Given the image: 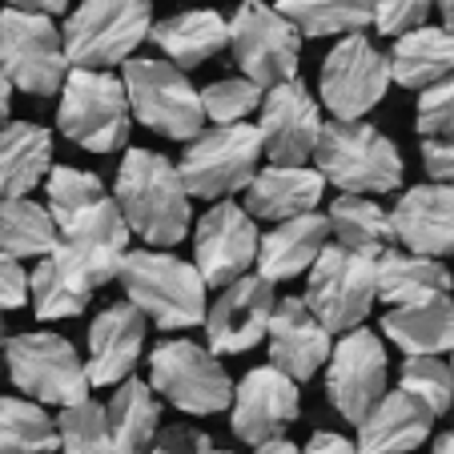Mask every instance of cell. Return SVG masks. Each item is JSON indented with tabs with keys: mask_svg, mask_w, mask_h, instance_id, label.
Returning <instances> with one entry per match:
<instances>
[{
	"mask_svg": "<svg viewBox=\"0 0 454 454\" xmlns=\"http://www.w3.org/2000/svg\"><path fill=\"white\" fill-rule=\"evenodd\" d=\"M430 454H454V430L438 434V442H434V450H430Z\"/></svg>",
	"mask_w": 454,
	"mask_h": 454,
	"instance_id": "obj_50",
	"label": "cell"
},
{
	"mask_svg": "<svg viewBox=\"0 0 454 454\" xmlns=\"http://www.w3.org/2000/svg\"><path fill=\"white\" fill-rule=\"evenodd\" d=\"M57 450L60 454H113L105 406H97L93 398L73 403V406H60V414H57Z\"/></svg>",
	"mask_w": 454,
	"mask_h": 454,
	"instance_id": "obj_39",
	"label": "cell"
},
{
	"mask_svg": "<svg viewBox=\"0 0 454 454\" xmlns=\"http://www.w3.org/2000/svg\"><path fill=\"white\" fill-rule=\"evenodd\" d=\"M326 222H330L334 246H346L354 254L378 257L382 249H390L398 241L390 214L378 201H370L366 193H342V198H334L326 209Z\"/></svg>",
	"mask_w": 454,
	"mask_h": 454,
	"instance_id": "obj_32",
	"label": "cell"
},
{
	"mask_svg": "<svg viewBox=\"0 0 454 454\" xmlns=\"http://www.w3.org/2000/svg\"><path fill=\"white\" fill-rule=\"evenodd\" d=\"M105 198H109L105 181L89 169H77V165H52L49 177H44V206H49L57 230L77 222L85 209H93Z\"/></svg>",
	"mask_w": 454,
	"mask_h": 454,
	"instance_id": "obj_36",
	"label": "cell"
},
{
	"mask_svg": "<svg viewBox=\"0 0 454 454\" xmlns=\"http://www.w3.org/2000/svg\"><path fill=\"white\" fill-rule=\"evenodd\" d=\"M113 201L125 217L129 233H137L149 249H173L193 225L189 189L177 165L153 149H129L121 157Z\"/></svg>",
	"mask_w": 454,
	"mask_h": 454,
	"instance_id": "obj_1",
	"label": "cell"
},
{
	"mask_svg": "<svg viewBox=\"0 0 454 454\" xmlns=\"http://www.w3.org/2000/svg\"><path fill=\"white\" fill-rule=\"evenodd\" d=\"M298 454H362V450H358V442H350V438L338 434V430H314L309 442L301 446Z\"/></svg>",
	"mask_w": 454,
	"mask_h": 454,
	"instance_id": "obj_46",
	"label": "cell"
},
{
	"mask_svg": "<svg viewBox=\"0 0 454 454\" xmlns=\"http://www.w3.org/2000/svg\"><path fill=\"white\" fill-rule=\"evenodd\" d=\"M257 105H262V85H254L249 77H222L201 89L206 121H217V125H238Z\"/></svg>",
	"mask_w": 454,
	"mask_h": 454,
	"instance_id": "obj_40",
	"label": "cell"
},
{
	"mask_svg": "<svg viewBox=\"0 0 454 454\" xmlns=\"http://www.w3.org/2000/svg\"><path fill=\"white\" fill-rule=\"evenodd\" d=\"M149 386L153 395L185 414H222L233 403V382L222 366V354L189 338H165L149 350Z\"/></svg>",
	"mask_w": 454,
	"mask_h": 454,
	"instance_id": "obj_8",
	"label": "cell"
},
{
	"mask_svg": "<svg viewBox=\"0 0 454 454\" xmlns=\"http://www.w3.org/2000/svg\"><path fill=\"white\" fill-rule=\"evenodd\" d=\"M386 374H390V362H386L382 334L362 330V326L346 330V334L330 346V358H326L330 406H334L346 422L358 427L370 406L386 395Z\"/></svg>",
	"mask_w": 454,
	"mask_h": 454,
	"instance_id": "obj_15",
	"label": "cell"
},
{
	"mask_svg": "<svg viewBox=\"0 0 454 454\" xmlns=\"http://www.w3.org/2000/svg\"><path fill=\"white\" fill-rule=\"evenodd\" d=\"M105 422H109L113 454H137L161 427V398L153 395V386L129 374L117 382L109 406H105Z\"/></svg>",
	"mask_w": 454,
	"mask_h": 454,
	"instance_id": "obj_31",
	"label": "cell"
},
{
	"mask_svg": "<svg viewBox=\"0 0 454 454\" xmlns=\"http://www.w3.org/2000/svg\"><path fill=\"white\" fill-rule=\"evenodd\" d=\"M330 246V222L326 214H298L290 222H274V230L262 233L257 246V274L266 282H294V278L309 274L317 254Z\"/></svg>",
	"mask_w": 454,
	"mask_h": 454,
	"instance_id": "obj_24",
	"label": "cell"
},
{
	"mask_svg": "<svg viewBox=\"0 0 454 454\" xmlns=\"http://www.w3.org/2000/svg\"><path fill=\"white\" fill-rule=\"evenodd\" d=\"M4 342H9V334H4V330H0V358H4Z\"/></svg>",
	"mask_w": 454,
	"mask_h": 454,
	"instance_id": "obj_52",
	"label": "cell"
},
{
	"mask_svg": "<svg viewBox=\"0 0 454 454\" xmlns=\"http://www.w3.org/2000/svg\"><path fill=\"white\" fill-rule=\"evenodd\" d=\"M309 161L326 185H338L342 193H366V198L395 193L406 173L398 145L366 121H322Z\"/></svg>",
	"mask_w": 454,
	"mask_h": 454,
	"instance_id": "obj_3",
	"label": "cell"
},
{
	"mask_svg": "<svg viewBox=\"0 0 454 454\" xmlns=\"http://www.w3.org/2000/svg\"><path fill=\"white\" fill-rule=\"evenodd\" d=\"M434 430V414L406 390H386L358 422L362 454H411Z\"/></svg>",
	"mask_w": 454,
	"mask_h": 454,
	"instance_id": "obj_23",
	"label": "cell"
},
{
	"mask_svg": "<svg viewBox=\"0 0 454 454\" xmlns=\"http://www.w3.org/2000/svg\"><path fill=\"white\" fill-rule=\"evenodd\" d=\"M28 306V270L0 249V314Z\"/></svg>",
	"mask_w": 454,
	"mask_h": 454,
	"instance_id": "obj_44",
	"label": "cell"
},
{
	"mask_svg": "<svg viewBox=\"0 0 454 454\" xmlns=\"http://www.w3.org/2000/svg\"><path fill=\"white\" fill-rule=\"evenodd\" d=\"M450 290H454V274L442 266V257H427L395 246L374 257V294L386 301V309L442 298Z\"/></svg>",
	"mask_w": 454,
	"mask_h": 454,
	"instance_id": "obj_26",
	"label": "cell"
},
{
	"mask_svg": "<svg viewBox=\"0 0 454 454\" xmlns=\"http://www.w3.org/2000/svg\"><path fill=\"white\" fill-rule=\"evenodd\" d=\"M254 454H298V446L286 442V438H274V442H262L254 446Z\"/></svg>",
	"mask_w": 454,
	"mask_h": 454,
	"instance_id": "obj_49",
	"label": "cell"
},
{
	"mask_svg": "<svg viewBox=\"0 0 454 454\" xmlns=\"http://www.w3.org/2000/svg\"><path fill=\"white\" fill-rule=\"evenodd\" d=\"M398 390L414 395L422 406H430L434 419H442L454 406V366L430 354H406L403 370H398Z\"/></svg>",
	"mask_w": 454,
	"mask_h": 454,
	"instance_id": "obj_38",
	"label": "cell"
},
{
	"mask_svg": "<svg viewBox=\"0 0 454 454\" xmlns=\"http://www.w3.org/2000/svg\"><path fill=\"white\" fill-rule=\"evenodd\" d=\"M257 109H262V121H257L262 153L270 157V165H306L314 157L317 133H322V105L298 77L266 89Z\"/></svg>",
	"mask_w": 454,
	"mask_h": 454,
	"instance_id": "obj_16",
	"label": "cell"
},
{
	"mask_svg": "<svg viewBox=\"0 0 454 454\" xmlns=\"http://www.w3.org/2000/svg\"><path fill=\"white\" fill-rule=\"evenodd\" d=\"M450 366H454V362H450Z\"/></svg>",
	"mask_w": 454,
	"mask_h": 454,
	"instance_id": "obj_55",
	"label": "cell"
},
{
	"mask_svg": "<svg viewBox=\"0 0 454 454\" xmlns=\"http://www.w3.org/2000/svg\"><path fill=\"white\" fill-rule=\"evenodd\" d=\"M278 306L274 282L262 274H241L230 286L217 290V298L206 306V334L214 354H246L266 338L270 314Z\"/></svg>",
	"mask_w": 454,
	"mask_h": 454,
	"instance_id": "obj_19",
	"label": "cell"
},
{
	"mask_svg": "<svg viewBox=\"0 0 454 454\" xmlns=\"http://www.w3.org/2000/svg\"><path fill=\"white\" fill-rule=\"evenodd\" d=\"M257 169H262V133L246 121L201 129L177 161L189 198L201 201H222L230 193H241Z\"/></svg>",
	"mask_w": 454,
	"mask_h": 454,
	"instance_id": "obj_9",
	"label": "cell"
},
{
	"mask_svg": "<svg viewBox=\"0 0 454 454\" xmlns=\"http://www.w3.org/2000/svg\"><path fill=\"white\" fill-rule=\"evenodd\" d=\"M129 238H133V233H129L117 201L105 198V201H97L93 209H85L77 222L60 225V238L49 257L57 262L65 282L93 298L101 286H109L113 278H117L121 262H125V254H129Z\"/></svg>",
	"mask_w": 454,
	"mask_h": 454,
	"instance_id": "obj_10",
	"label": "cell"
},
{
	"mask_svg": "<svg viewBox=\"0 0 454 454\" xmlns=\"http://www.w3.org/2000/svg\"><path fill=\"white\" fill-rule=\"evenodd\" d=\"M89 294L65 282L52 257H36V270L28 274V306L41 322H60V317H77L89 309Z\"/></svg>",
	"mask_w": 454,
	"mask_h": 454,
	"instance_id": "obj_37",
	"label": "cell"
},
{
	"mask_svg": "<svg viewBox=\"0 0 454 454\" xmlns=\"http://www.w3.org/2000/svg\"><path fill=\"white\" fill-rule=\"evenodd\" d=\"M153 28V0H81L65 20V57L73 69L125 65Z\"/></svg>",
	"mask_w": 454,
	"mask_h": 454,
	"instance_id": "obj_4",
	"label": "cell"
},
{
	"mask_svg": "<svg viewBox=\"0 0 454 454\" xmlns=\"http://www.w3.org/2000/svg\"><path fill=\"white\" fill-rule=\"evenodd\" d=\"M390 222L406 249L427 257H454V185L430 181L406 189L390 209Z\"/></svg>",
	"mask_w": 454,
	"mask_h": 454,
	"instance_id": "obj_22",
	"label": "cell"
},
{
	"mask_svg": "<svg viewBox=\"0 0 454 454\" xmlns=\"http://www.w3.org/2000/svg\"><path fill=\"white\" fill-rule=\"evenodd\" d=\"M438 12H442V28L454 33V0H438Z\"/></svg>",
	"mask_w": 454,
	"mask_h": 454,
	"instance_id": "obj_51",
	"label": "cell"
},
{
	"mask_svg": "<svg viewBox=\"0 0 454 454\" xmlns=\"http://www.w3.org/2000/svg\"><path fill=\"white\" fill-rule=\"evenodd\" d=\"M0 69L12 89L28 97H52L65 85L69 57L65 36L44 12L0 9Z\"/></svg>",
	"mask_w": 454,
	"mask_h": 454,
	"instance_id": "obj_11",
	"label": "cell"
},
{
	"mask_svg": "<svg viewBox=\"0 0 454 454\" xmlns=\"http://www.w3.org/2000/svg\"><path fill=\"white\" fill-rule=\"evenodd\" d=\"M57 419L33 398H0V454H52Z\"/></svg>",
	"mask_w": 454,
	"mask_h": 454,
	"instance_id": "obj_35",
	"label": "cell"
},
{
	"mask_svg": "<svg viewBox=\"0 0 454 454\" xmlns=\"http://www.w3.org/2000/svg\"><path fill=\"white\" fill-rule=\"evenodd\" d=\"M326 193V181L306 165H266L246 185V214L262 222H290L298 214H314Z\"/></svg>",
	"mask_w": 454,
	"mask_h": 454,
	"instance_id": "obj_25",
	"label": "cell"
},
{
	"mask_svg": "<svg viewBox=\"0 0 454 454\" xmlns=\"http://www.w3.org/2000/svg\"><path fill=\"white\" fill-rule=\"evenodd\" d=\"M419 137H450L454 133V73L419 93Z\"/></svg>",
	"mask_w": 454,
	"mask_h": 454,
	"instance_id": "obj_41",
	"label": "cell"
},
{
	"mask_svg": "<svg viewBox=\"0 0 454 454\" xmlns=\"http://www.w3.org/2000/svg\"><path fill=\"white\" fill-rule=\"evenodd\" d=\"M257 246H262V233L257 222L246 214V206H233V201H214L209 214H201L198 230H193V266L201 270L206 286L222 290L233 278L249 274L257 262Z\"/></svg>",
	"mask_w": 454,
	"mask_h": 454,
	"instance_id": "obj_18",
	"label": "cell"
},
{
	"mask_svg": "<svg viewBox=\"0 0 454 454\" xmlns=\"http://www.w3.org/2000/svg\"><path fill=\"white\" fill-rule=\"evenodd\" d=\"M60 230L52 222L49 206L33 198H0V249L17 262L49 257Z\"/></svg>",
	"mask_w": 454,
	"mask_h": 454,
	"instance_id": "obj_33",
	"label": "cell"
},
{
	"mask_svg": "<svg viewBox=\"0 0 454 454\" xmlns=\"http://www.w3.org/2000/svg\"><path fill=\"white\" fill-rule=\"evenodd\" d=\"M121 85L129 97V113L145 129L169 141H193L206 129L201 93L189 85L185 69L157 57H129L121 69Z\"/></svg>",
	"mask_w": 454,
	"mask_h": 454,
	"instance_id": "obj_5",
	"label": "cell"
},
{
	"mask_svg": "<svg viewBox=\"0 0 454 454\" xmlns=\"http://www.w3.org/2000/svg\"><path fill=\"white\" fill-rule=\"evenodd\" d=\"M9 109H12V81L4 77V69H0V125L9 121Z\"/></svg>",
	"mask_w": 454,
	"mask_h": 454,
	"instance_id": "obj_48",
	"label": "cell"
},
{
	"mask_svg": "<svg viewBox=\"0 0 454 454\" xmlns=\"http://www.w3.org/2000/svg\"><path fill=\"white\" fill-rule=\"evenodd\" d=\"M209 450H214V442H209L206 430L189 427V422H165L137 454H209Z\"/></svg>",
	"mask_w": 454,
	"mask_h": 454,
	"instance_id": "obj_43",
	"label": "cell"
},
{
	"mask_svg": "<svg viewBox=\"0 0 454 454\" xmlns=\"http://www.w3.org/2000/svg\"><path fill=\"white\" fill-rule=\"evenodd\" d=\"M149 322L133 301H113L89 322V358L85 374L93 386H117L133 374L145 350Z\"/></svg>",
	"mask_w": 454,
	"mask_h": 454,
	"instance_id": "obj_20",
	"label": "cell"
},
{
	"mask_svg": "<svg viewBox=\"0 0 454 454\" xmlns=\"http://www.w3.org/2000/svg\"><path fill=\"white\" fill-rule=\"evenodd\" d=\"M52 169V133L33 121L0 125V198H28Z\"/></svg>",
	"mask_w": 454,
	"mask_h": 454,
	"instance_id": "obj_29",
	"label": "cell"
},
{
	"mask_svg": "<svg viewBox=\"0 0 454 454\" xmlns=\"http://www.w3.org/2000/svg\"><path fill=\"white\" fill-rule=\"evenodd\" d=\"M390 89V60L362 33H346L322 60L317 93L334 121H362Z\"/></svg>",
	"mask_w": 454,
	"mask_h": 454,
	"instance_id": "obj_14",
	"label": "cell"
},
{
	"mask_svg": "<svg viewBox=\"0 0 454 454\" xmlns=\"http://www.w3.org/2000/svg\"><path fill=\"white\" fill-rule=\"evenodd\" d=\"M230 422L233 434L249 446L274 442L286 438V430L298 422L301 403H298V382L278 366H254L238 386H233V403H230Z\"/></svg>",
	"mask_w": 454,
	"mask_h": 454,
	"instance_id": "obj_17",
	"label": "cell"
},
{
	"mask_svg": "<svg viewBox=\"0 0 454 454\" xmlns=\"http://www.w3.org/2000/svg\"><path fill=\"white\" fill-rule=\"evenodd\" d=\"M129 97L109 69H69L60 85L57 129L89 153H113L129 141Z\"/></svg>",
	"mask_w": 454,
	"mask_h": 454,
	"instance_id": "obj_7",
	"label": "cell"
},
{
	"mask_svg": "<svg viewBox=\"0 0 454 454\" xmlns=\"http://www.w3.org/2000/svg\"><path fill=\"white\" fill-rule=\"evenodd\" d=\"M9 9H25V12H44V17H57V12L69 9V0H4Z\"/></svg>",
	"mask_w": 454,
	"mask_h": 454,
	"instance_id": "obj_47",
	"label": "cell"
},
{
	"mask_svg": "<svg viewBox=\"0 0 454 454\" xmlns=\"http://www.w3.org/2000/svg\"><path fill=\"white\" fill-rule=\"evenodd\" d=\"M422 165H427L430 181L454 185V133L450 137H427L422 141Z\"/></svg>",
	"mask_w": 454,
	"mask_h": 454,
	"instance_id": "obj_45",
	"label": "cell"
},
{
	"mask_svg": "<svg viewBox=\"0 0 454 454\" xmlns=\"http://www.w3.org/2000/svg\"><path fill=\"white\" fill-rule=\"evenodd\" d=\"M390 81L403 89H430L442 77L454 73V33L450 28H434V25H419L411 33L395 36L390 49Z\"/></svg>",
	"mask_w": 454,
	"mask_h": 454,
	"instance_id": "obj_30",
	"label": "cell"
},
{
	"mask_svg": "<svg viewBox=\"0 0 454 454\" xmlns=\"http://www.w3.org/2000/svg\"><path fill=\"white\" fill-rule=\"evenodd\" d=\"M117 282L125 290V301H133L153 326L189 330L206 322L209 286L193 262H181L165 249H129Z\"/></svg>",
	"mask_w": 454,
	"mask_h": 454,
	"instance_id": "obj_2",
	"label": "cell"
},
{
	"mask_svg": "<svg viewBox=\"0 0 454 454\" xmlns=\"http://www.w3.org/2000/svg\"><path fill=\"white\" fill-rule=\"evenodd\" d=\"M438 0H374V28L382 36H403L411 28L427 25Z\"/></svg>",
	"mask_w": 454,
	"mask_h": 454,
	"instance_id": "obj_42",
	"label": "cell"
},
{
	"mask_svg": "<svg viewBox=\"0 0 454 454\" xmlns=\"http://www.w3.org/2000/svg\"><path fill=\"white\" fill-rule=\"evenodd\" d=\"M209 454H233V450H209Z\"/></svg>",
	"mask_w": 454,
	"mask_h": 454,
	"instance_id": "obj_54",
	"label": "cell"
},
{
	"mask_svg": "<svg viewBox=\"0 0 454 454\" xmlns=\"http://www.w3.org/2000/svg\"><path fill=\"white\" fill-rule=\"evenodd\" d=\"M301 36H346L374 25V0H278Z\"/></svg>",
	"mask_w": 454,
	"mask_h": 454,
	"instance_id": "obj_34",
	"label": "cell"
},
{
	"mask_svg": "<svg viewBox=\"0 0 454 454\" xmlns=\"http://www.w3.org/2000/svg\"><path fill=\"white\" fill-rule=\"evenodd\" d=\"M378 330L403 354H430V358L454 354V298L442 294L414 306H390Z\"/></svg>",
	"mask_w": 454,
	"mask_h": 454,
	"instance_id": "obj_28",
	"label": "cell"
},
{
	"mask_svg": "<svg viewBox=\"0 0 454 454\" xmlns=\"http://www.w3.org/2000/svg\"><path fill=\"white\" fill-rule=\"evenodd\" d=\"M4 370H9V382L17 386L20 395L41 406L85 403L89 390H93L77 346L69 338L52 334V330L9 334V342H4Z\"/></svg>",
	"mask_w": 454,
	"mask_h": 454,
	"instance_id": "obj_6",
	"label": "cell"
},
{
	"mask_svg": "<svg viewBox=\"0 0 454 454\" xmlns=\"http://www.w3.org/2000/svg\"><path fill=\"white\" fill-rule=\"evenodd\" d=\"M314 317L330 334H346V330L362 326L370 306L378 301L374 294V257L354 254L346 246H326L317 254V262L306 274V294H301Z\"/></svg>",
	"mask_w": 454,
	"mask_h": 454,
	"instance_id": "obj_12",
	"label": "cell"
},
{
	"mask_svg": "<svg viewBox=\"0 0 454 454\" xmlns=\"http://www.w3.org/2000/svg\"><path fill=\"white\" fill-rule=\"evenodd\" d=\"M230 49L241 77L254 85L274 89L298 77L301 65V33L270 4H241L230 20Z\"/></svg>",
	"mask_w": 454,
	"mask_h": 454,
	"instance_id": "obj_13",
	"label": "cell"
},
{
	"mask_svg": "<svg viewBox=\"0 0 454 454\" xmlns=\"http://www.w3.org/2000/svg\"><path fill=\"white\" fill-rule=\"evenodd\" d=\"M241 4H270V0H241Z\"/></svg>",
	"mask_w": 454,
	"mask_h": 454,
	"instance_id": "obj_53",
	"label": "cell"
},
{
	"mask_svg": "<svg viewBox=\"0 0 454 454\" xmlns=\"http://www.w3.org/2000/svg\"><path fill=\"white\" fill-rule=\"evenodd\" d=\"M149 41L165 52L177 69H198L214 60L222 49H230V20L217 9H185L177 17H165L149 28Z\"/></svg>",
	"mask_w": 454,
	"mask_h": 454,
	"instance_id": "obj_27",
	"label": "cell"
},
{
	"mask_svg": "<svg viewBox=\"0 0 454 454\" xmlns=\"http://www.w3.org/2000/svg\"><path fill=\"white\" fill-rule=\"evenodd\" d=\"M270 366L286 370L294 382H309L330 358V330L314 317L301 298H278L266 326Z\"/></svg>",
	"mask_w": 454,
	"mask_h": 454,
	"instance_id": "obj_21",
	"label": "cell"
}]
</instances>
